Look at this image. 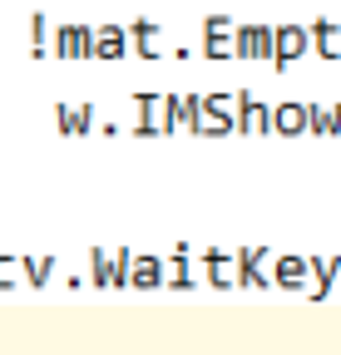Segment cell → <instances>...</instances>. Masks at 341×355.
Returning <instances> with one entry per match:
<instances>
[{
	"label": "cell",
	"instance_id": "1",
	"mask_svg": "<svg viewBox=\"0 0 341 355\" xmlns=\"http://www.w3.org/2000/svg\"><path fill=\"white\" fill-rule=\"evenodd\" d=\"M238 60H277V25H238Z\"/></svg>",
	"mask_w": 341,
	"mask_h": 355
},
{
	"label": "cell",
	"instance_id": "2",
	"mask_svg": "<svg viewBox=\"0 0 341 355\" xmlns=\"http://www.w3.org/2000/svg\"><path fill=\"white\" fill-rule=\"evenodd\" d=\"M307 50H312V30L307 25H277V60H272V69L287 74Z\"/></svg>",
	"mask_w": 341,
	"mask_h": 355
},
{
	"label": "cell",
	"instance_id": "3",
	"mask_svg": "<svg viewBox=\"0 0 341 355\" xmlns=\"http://www.w3.org/2000/svg\"><path fill=\"white\" fill-rule=\"evenodd\" d=\"M203 139H218V133H238V94L233 99H213L203 94Z\"/></svg>",
	"mask_w": 341,
	"mask_h": 355
},
{
	"label": "cell",
	"instance_id": "4",
	"mask_svg": "<svg viewBox=\"0 0 341 355\" xmlns=\"http://www.w3.org/2000/svg\"><path fill=\"white\" fill-rule=\"evenodd\" d=\"M203 55L208 60H233L238 55V30L228 25V15H208L203 20Z\"/></svg>",
	"mask_w": 341,
	"mask_h": 355
},
{
	"label": "cell",
	"instance_id": "5",
	"mask_svg": "<svg viewBox=\"0 0 341 355\" xmlns=\"http://www.w3.org/2000/svg\"><path fill=\"white\" fill-rule=\"evenodd\" d=\"M55 55L60 60H94V30L90 25H60L55 30Z\"/></svg>",
	"mask_w": 341,
	"mask_h": 355
},
{
	"label": "cell",
	"instance_id": "6",
	"mask_svg": "<svg viewBox=\"0 0 341 355\" xmlns=\"http://www.w3.org/2000/svg\"><path fill=\"white\" fill-rule=\"evenodd\" d=\"M267 277H272V286H282V291H302L307 277H312V257H292V252H282Z\"/></svg>",
	"mask_w": 341,
	"mask_h": 355
},
{
	"label": "cell",
	"instance_id": "7",
	"mask_svg": "<svg viewBox=\"0 0 341 355\" xmlns=\"http://www.w3.org/2000/svg\"><path fill=\"white\" fill-rule=\"evenodd\" d=\"M238 133H272V109L252 99V89H238Z\"/></svg>",
	"mask_w": 341,
	"mask_h": 355
},
{
	"label": "cell",
	"instance_id": "8",
	"mask_svg": "<svg viewBox=\"0 0 341 355\" xmlns=\"http://www.w3.org/2000/svg\"><path fill=\"white\" fill-rule=\"evenodd\" d=\"M129 25H99L94 30V60H124L129 55Z\"/></svg>",
	"mask_w": 341,
	"mask_h": 355
},
{
	"label": "cell",
	"instance_id": "9",
	"mask_svg": "<svg viewBox=\"0 0 341 355\" xmlns=\"http://www.w3.org/2000/svg\"><path fill=\"white\" fill-rule=\"evenodd\" d=\"M163 119H168V94H139V123H134L139 139L163 133Z\"/></svg>",
	"mask_w": 341,
	"mask_h": 355
},
{
	"label": "cell",
	"instance_id": "10",
	"mask_svg": "<svg viewBox=\"0 0 341 355\" xmlns=\"http://www.w3.org/2000/svg\"><path fill=\"white\" fill-rule=\"evenodd\" d=\"M312 128V109L307 104H272V133H287V139H297V133Z\"/></svg>",
	"mask_w": 341,
	"mask_h": 355
},
{
	"label": "cell",
	"instance_id": "11",
	"mask_svg": "<svg viewBox=\"0 0 341 355\" xmlns=\"http://www.w3.org/2000/svg\"><path fill=\"white\" fill-rule=\"evenodd\" d=\"M238 286H272V277H263V257L267 247H238Z\"/></svg>",
	"mask_w": 341,
	"mask_h": 355
},
{
	"label": "cell",
	"instance_id": "12",
	"mask_svg": "<svg viewBox=\"0 0 341 355\" xmlns=\"http://www.w3.org/2000/svg\"><path fill=\"white\" fill-rule=\"evenodd\" d=\"M307 30H312V50L322 60H341V25L336 20H312Z\"/></svg>",
	"mask_w": 341,
	"mask_h": 355
},
{
	"label": "cell",
	"instance_id": "13",
	"mask_svg": "<svg viewBox=\"0 0 341 355\" xmlns=\"http://www.w3.org/2000/svg\"><path fill=\"white\" fill-rule=\"evenodd\" d=\"M30 55H35V60L55 55V30H50V15H45V10L30 15Z\"/></svg>",
	"mask_w": 341,
	"mask_h": 355
},
{
	"label": "cell",
	"instance_id": "14",
	"mask_svg": "<svg viewBox=\"0 0 341 355\" xmlns=\"http://www.w3.org/2000/svg\"><path fill=\"white\" fill-rule=\"evenodd\" d=\"M129 40H134V50L144 60H158L163 55V44H158V20H134L129 25Z\"/></svg>",
	"mask_w": 341,
	"mask_h": 355
},
{
	"label": "cell",
	"instance_id": "15",
	"mask_svg": "<svg viewBox=\"0 0 341 355\" xmlns=\"http://www.w3.org/2000/svg\"><path fill=\"white\" fill-rule=\"evenodd\" d=\"M90 119H94V109L90 104H55V123H60V133H90Z\"/></svg>",
	"mask_w": 341,
	"mask_h": 355
},
{
	"label": "cell",
	"instance_id": "16",
	"mask_svg": "<svg viewBox=\"0 0 341 355\" xmlns=\"http://www.w3.org/2000/svg\"><path fill=\"white\" fill-rule=\"evenodd\" d=\"M163 282H168V277H163V261L144 252V257L134 261V282H129V286H144V291H149V286H163Z\"/></svg>",
	"mask_w": 341,
	"mask_h": 355
},
{
	"label": "cell",
	"instance_id": "17",
	"mask_svg": "<svg viewBox=\"0 0 341 355\" xmlns=\"http://www.w3.org/2000/svg\"><path fill=\"white\" fill-rule=\"evenodd\" d=\"M336 266H341V257H312V272H317V286L307 291L312 301H322V296L331 291V277H336Z\"/></svg>",
	"mask_w": 341,
	"mask_h": 355
},
{
	"label": "cell",
	"instance_id": "18",
	"mask_svg": "<svg viewBox=\"0 0 341 355\" xmlns=\"http://www.w3.org/2000/svg\"><path fill=\"white\" fill-rule=\"evenodd\" d=\"M312 109V133H331V139H336V133H341V104L336 109H322V104H307Z\"/></svg>",
	"mask_w": 341,
	"mask_h": 355
},
{
	"label": "cell",
	"instance_id": "19",
	"mask_svg": "<svg viewBox=\"0 0 341 355\" xmlns=\"http://www.w3.org/2000/svg\"><path fill=\"white\" fill-rule=\"evenodd\" d=\"M50 272H55V257H25V282L30 286H45Z\"/></svg>",
	"mask_w": 341,
	"mask_h": 355
},
{
	"label": "cell",
	"instance_id": "20",
	"mask_svg": "<svg viewBox=\"0 0 341 355\" xmlns=\"http://www.w3.org/2000/svg\"><path fill=\"white\" fill-rule=\"evenodd\" d=\"M168 286H193V272H188V242H178V252H174V277H168Z\"/></svg>",
	"mask_w": 341,
	"mask_h": 355
},
{
	"label": "cell",
	"instance_id": "21",
	"mask_svg": "<svg viewBox=\"0 0 341 355\" xmlns=\"http://www.w3.org/2000/svg\"><path fill=\"white\" fill-rule=\"evenodd\" d=\"M25 277V257H0V291H10Z\"/></svg>",
	"mask_w": 341,
	"mask_h": 355
}]
</instances>
